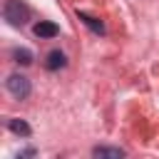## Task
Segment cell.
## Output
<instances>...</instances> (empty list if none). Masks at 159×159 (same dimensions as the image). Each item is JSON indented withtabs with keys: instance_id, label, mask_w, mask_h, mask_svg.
I'll use <instances>...</instances> for the list:
<instances>
[{
	"instance_id": "obj_1",
	"label": "cell",
	"mask_w": 159,
	"mask_h": 159,
	"mask_svg": "<svg viewBox=\"0 0 159 159\" xmlns=\"http://www.w3.org/2000/svg\"><path fill=\"white\" fill-rule=\"evenodd\" d=\"M2 17L12 25V27H22L30 20V7L20 0H5L2 5Z\"/></svg>"
},
{
	"instance_id": "obj_2",
	"label": "cell",
	"mask_w": 159,
	"mask_h": 159,
	"mask_svg": "<svg viewBox=\"0 0 159 159\" xmlns=\"http://www.w3.org/2000/svg\"><path fill=\"white\" fill-rule=\"evenodd\" d=\"M5 87H7V92H10L15 99H27V97H30V89H32L30 80H27L25 75H20V72H12V75L5 80Z\"/></svg>"
},
{
	"instance_id": "obj_3",
	"label": "cell",
	"mask_w": 159,
	"mask_h": 159,
	"mask_svg": "<svg viewBox=\"0 0 159 159\" xmlns=\"http://www.w3.org/2000/svg\"><path fill=\"white\" fill-rule=\"evenodd\" d=\"M32 32H35L40 40H52V37L60 35V27H57L52 20H40V22L32 27Z\"/></svg>"
},
{
	"instance_id": "obj_4",
	"label": "cell",
	"mask_w": 159,
	"mask_h": 159,
	"mask_svg": "<svg viewBox=\"0 0 159 159\" xmlns=\"http://www.w3.org/2000/svg\"><path fill=\"white\" fill-rule=\"evenodd\" d=\"M65 65H67V57H65V52H60V50H52V52H47V57H45V70L55 72V70H60V67H65Z\"/></svg>"
},
{
	"instance_id": "obj_5",
	"label": "cell",
	"mask_w": 159,
	"mask_h": 159,
	"mask_svg": "<svg viewBox=\"0 0 159 159\" xmlns=\"http://www.w3.org/2000/svg\"><path fill=\"white\" fill-rule=\"evenodd\" d=\"M7 129H10L12 134H17V137H30V134H32V127H30L25 119H17V117H10V119H7Z\"/></svg>"
},
{
	"instance_id": "obj_6",
	"label": "cell",
	"mask_w": 159,
	"mask_h": 159,
	"mask_svg": "<svg viewBox=\"0 0 159 159\" xmlns=\"http://www.w3.org/2000/svg\"><path fill=\"white\" fill-rule=\"evenodd\" d=\"M92 157H97V159H122L124 149H119V147H94Z\"/></svg>"
},
{
	"instance_id": "obj_7",
	"label": "cell",
	"mask_w": 159,
	"mask_h": 159,
	"mask_svg": "<svg viewBox=\"0 0 159 159\" xmlns=\"http://www.w3.org/2000/svg\"><path fill=\"white\" fill-rule=\"evenodd\" d=\"M77 17L92 30V32H97V35H104V25H102V20H97V17H92V15H87V12H82V10H77Z\"/></svg>"
},
{
	"instance_id": "obj_8",
	"label": "cell",
	"mask_w": 159,
	"mask_h": 159,
	"mask_svg": "<svg viewBox=\"0 0 159 159\" xmlns=\"http://www.w3.org/2000/svg\"><path fill=\"white\" fill-rule=\"evenodd\" d=\"M12 62L27 67V65H32V52H30L27 47H15V50H12Z\"/></svg>"
}]
</instances>
